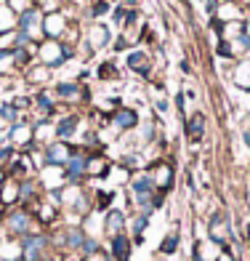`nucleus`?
Segmentation results:
<instances>
[{"label":"nucleus","mask_w":250,"mask_h":261,"mask_svg":"<svg viewBox=\"0 0 250 261\" xmlns=\"http://www.w3.org/2000/svg\"><path fill=\"white\" fill-rule=\"evenodd\" d=\"M0 221H3L8 237H24V234H32V232H40V224L32 219V213H30L24 205L8 208Z\"/></svg>","instance_id":"f257e3e1"},{"label":"nucleus","mask_w":250,"mask_h":261,"mask_svg":"<svg viewBox=\"0 0 250 261\" xmlns=\"http://www.w3.org/2000/svg\"><path fill=\"white\" fill-rule=\"evenodd\" d=\"M72 56H75L72 45L64 43V40H40L38 43V59H40V64L48 67V69L67 64Z\"/></svg>","instance_id":"f03ea898"},{"label":"nucleus","mask_w":250,"mask_h":261,"mask_svg":"<svg viewBox=\"0 0 250 261\" xmlns=\"http://www.w3.org/2000/svg\"><path fill=\"white\" fill-rule=\"evenodd\" d=\"M21 243V261H45V253L51 251V234L45 232H32L19 237Z\"/></svg>","instance_id":"7ed1b4c3"},{"label":"nucleus","mask_w":250,"mask_h":261,"mask_svg":"<svg viewBox=\"0 0 250 261\" xmlns=\"http://www.w3.org/2000/svg\"><path fill=\"white\" fill-rule=\"evenodd\" d=\"M208 240H213L216 245L226 248L229 243H234V227H232V219L226 213H213L208 216Z\"/></svg>","instance_id":"20e7f679"},{"label":"nucleus","mask_w":250,"mask_h":261,"mask_svg":"<svg viewBox=\"0 0 250 261\" xmlns=\"http://www.w3.org/2000/svg\"><path fill=\"white\" fill-rule=\"evenodd\" d=\"M147 173L152 176V181H154V189L162 195H168L171 189H173V181H176V171H173V165L171 163H165V160H154Z\"/></svg>","instance_id":"39448f33"},{"label":"nucleus","mask_w":250,"mask_h":261,"mask_svg":"<svg viewBox=\"0 0 250 261\" xmlns=\"http://www.w3.org/2000/svg\"><path fill=\"white\" fill-rule=\"evenodd\" d=\"M8 141H11V147L19 149V152H30L32 144H35V125L27 123V120H19L16 125H11Z\"/></svg>","instance_id":"423d86ee"},{"label":"nucleus","mask_w":250,"mask_h":261,"mask_svg":"<svg viewBox=\"0 0 250 261\" xmlns=\"http://www.w3.org/2000/svg\"><path fill=\"white\" fill-rule=\"evenodd\" d=\"M16 27L21 32H27L35 43L43 40V11L40 8H32V11H24V14L16 16Z\"/></svg>","instance_id":"0eeeda50"},{"label":"nucleus","mask_w":250,"mask_h":261,"mask_svg":"<svg viewBox=\"0 0 250 261\" xmlns=\"http://www.w3.org/2000/svg\"><path fill=\"white\" fill-rule=\"evenodd\" d=\"M75 144L72 141H51L48 147H43V152H45V163L48 165H59V168H64V165L69 163V158L75 155Z\"/></svg>","instance_id":"6e6552de"},{"label":"nucleus","mask_w":250,"mask_h":261,"mask_svg":"<svg viewBox=\"0 0 250 261\" xmlns=\"http://www.w3.org/2000/svg\"><path fill=\"white\" fill-rule=\"evenodd\" d=\"M64 32H67V19L62 11L43 14V40H62Z\"/></svg>","instance_id":"1a4fd4ad"},{"label":"nucleus","mask_w":250,"mask_h":261,"mask_svg":"<svg viewBox=\"0 0 250 261\" xmlns=\"http://www.w3.org/2000/svg\"><path fill=\"white\" fill-rule=\"evenodd\" d=\"M38 181L43 187V192H56V189H62L64 184H69L64 168H59V165H45L43 171H38Z\"/></svg>","instance_id":"9d476101"},{"label":"nucleus","mask_w":250,"mask_h":261,"mask_svg":"<svg viewBox=\"0 0 250 261\" xmlns=\"http://www.w3.org/2000/svg\"><path fill=\"white\" fill-rule=\"evenodd\" d=\"M86 163H88V152L77 147L75 155L69 158V163L64 165V173H67L69 184H82V179H86Z\"/></svg>","instance_id":"9b49d317"},{"label":"nucleus","mask_w":250,"mask_h":261,"mask_svg":"<svg viewBox=\"0 0 250 261\" xmlns=\"http://www.w3.org/2000/svg\"><path fill=\"white\" fill-rule=\"evenodd\" d=\"M112 173V163L99 152H88V163H86V179L91 181H101Z\"/></svg>","instance_id":"f8f14e48"},{"label":"nucleus","mask_w":250,"mask_h":261,"mask_svg":"<svg viewBox=\"0 0 250 261\" xmlns=\"http://www.w3.org/2000/svg\"><path fill=\"white\" fill-rule=\"evenodd\" d=\"M128 232V216H125V211L120 208H109L104 213V234L109 237H117V234H125Z\"/></svg>","instance_id":"ddd939ff"},{"label":"nucleus","mask_w":250,"mask_h":261,"mask_svg":"<svg viewBox=\"0 0 250 261\" xmlns=\"http://www.w3.org/2000/svg\"><path fill=\"white\" fill-rule=\"evenodd\" d=\"M141 120H138V112L136 110H130V107H120L112 117H109V125L115 128V130H133L136 125H138Z\"/></svg>","instance_id":"4468645a"},{"label":"nucleus","mask_w":250,"mask_h":261,"mask_svg":"<svg viewBox=\"0 0 250 261\" xmlns=\"http://www.w3.org/2000/svg\"><path fill=\"white\" fill-rule=\"evenodd\" d=\"M130 253H133V240H130V234H117L109 240V256L112 261H128Z\"/></svg>","instance_id":"2eb2a0df"},{"label":"nucleus","mask_w":250,"mask_h":261,"mask_svg":"<svg viewBox=\"0 0 250 261\" xmlns=\"http://www.w3.org/2000/svg\"><path fill=\"white\" fill-rule=\"evenodd\" d=\"M0 205H3L6 211L19 205V181L11 179V176H6L3 184H0Z\"/></svg>","instance_id":"dca6fc26"},{"label":"nucleus","mask_w":250,"mask_h":261,"mask_svg":"<svg viewBox=\"0 0 250 261\" xmlns=\"http://www.w3.org/2000/svg\"><path fill=\"white\" fill-rule=\"evenodd\" d=\"M109 40H112V32H109V27H106V24L91 27L88 38H86V43H88V48H91V51H101V48H106V45H109Z\"/></svg>","instance_id":"f3484780"},{"label":"nucleus","mask_w":250,"mask_h":261,"mask_svg":"<svg viewBox=\"0 0 250 261\" xmlns=\"http://www.w3.org/2000/svg\"><path fill=\"white\" fill-rule=\"evenodd\" d=\"M77 128H80V115H64L62 120L56 123V139L59 141H72Z\"/></svg>","instance_id":"a211bd4d"},{"label":"nucleus","mask_w":250,"mask_h":261,"mask_svg":"<svg viewBox=\"0 0 250 261\" xmlns=\"http://www.w3.org/2000/svg\"><path fill=\"white\" fill-rule=\"evenodd\" d=\"M0 261H21L19 237H0Z\"/></svg>","instance_id":"6ab92c4d"},{"label":"nucleus","mask_w":250,"mask_h":261,"mask_svg":"<svg viewBox=\"0 0 250 261\" xmlns=\"http://www.w3.org/2000/svg\"><path fill=\"white\" fill-rule=\"evenodd\" d=\"M125 67L133 69L136 75L147 77V75H149V56H147V51H130V54L125 56Z\"/></svg>","instance_id":"aec40b11"},{"label":"nucleus","mask_w":250,"mask_h":261,"mask_svg":"<svg viewBox=\"0 0 250 261\" xmlns=\"http://www.w3.org/2000/svg\"><path fill=\"white\" fill-rule=\"evenodd\" d=\"M128 227H130V240H133V245H141V243H144V229L149 227V216H147V213H136V216L133 219H130V224H128Z\"/></svg>","instance_id":"412c9836"},{"label":"nucleus","mask_w":250,"mask_h":261,"mask_svg":"<svg viewBox=\"0 0 250 261\" xmlns=\"http://www.w3.org/2000/svg\"><path fill=\"white\" fill-rule=\"evenodd\" d=\"M35 141H38V144H45V147H48L51 141H56V123L38 120V125H35Z\"/></svg>","instance_id":"4be33fe9"},{"label":"nucleus","mask_w":250,"mask_h":261,"mask_svg":"<svg viewBox=\"0 0 250 261\" xmlns=\"http://www.w3.org/2000/svg\"><path fill=\"white\" fill-rule=\"evenodd\" d=\"M186 136L192 139V141H200L202 136H205V115H202V112L189 115V120H186Z\"/></svg>","instance_id":"5701e85b"},{"label":"nucleus","mask_w":250,"mask_h":261,"mask_svg":"<svg viewBox=\"0 0 250 261\" xmlns=\"http://www.w3.org/2000/svg\"><path fill=\"white\" fill-rule=\"evenodd\" d=\"M86 93V88H80V83H59L56 96L62 101H80V96Z\"/></svg>","instance_id":"b1692460"},{"label":"nucleus","mask_w":250,"mask_h":261,"mask_svg":"<svg viewBox=\"0 0 250 261\" xmlns=\"http://www.w3.org/2000/svg\"><path fill=\"white\" fill-rule=\"evenodd\" d=\"M232 80H234V86H240L242 91H250V59L237 62L234 72H232Z\"/></svg>","instance_id":"393cba45"},{"label":"nucleus","mask_w":250,"mask_h":261,"mask_svg":"<svg viewBox=\"0 0 250 261\" xmlns=\"http://www.w3.org/2000/svg\"><path fill=\"white\" fill-rule=\"evenodd\" d=\"M32 104L40 110V120H48V117L53 115V99H51V93H48V91L35 93V96H32Z\"/></svg>","instance_id":"a878e982"},{"label":"nucleus","mask_w":250,"mask_h":261,"mask_svg":"<svg viewBox=\"0 0 250 261\" xmlns=\"http://www.w3.org/2000/svg\"><path fill=\"white\" fill-rule=\"evenodd\" d=\"M178 243H181V232H178V227H173L168 234L162 237L160 243V256H173L178 251Z\"/></svg>","instance_id":"bb28decb"},{"label":"nucleus","mask_w":250,"mask_h":261,"mask_svg":"<svg viewBox=\"0 0 250 261\" xmlns=\"http://www.w3.org/2000/svg\"><path fill=\"white\" fill-rule=\"evenodd\" d=\"M14 69H19L16 48H0V75H11Z\"/></svg>","instance_id":"cd10ccee"},{"label":"nucleus","mask_w":250,"mask_h":261,"mask_svg":"<svg viewBox=\"0 0 250 261\" xmlns=\"http://www.w3.org/2000/svg\"><path fill=\"white\" fill-rule=\"evenodd\" d=\"M218 21V24H226V21H237V19H242L240 16V8H237V3H221V8L216 11V16H213Z\"/></svg>","instance_id":"c85d7f7f"},{"label":"nucleus","mask_w":250,"mask_h":261,"mask_svg":"<svg viewBox=\"0 0 250 261\" xmlns=\"http://www.w3.org/2000/svg\"><path fill=\"white\" fill-rule=\"evenodd\" d=\"M14 27H16V14L8 6H0V38L14 32Z\"/></svg>","instance_id":"c756f323"},{"label":"nucleus","mask_w":250,"mask_h":261,"mask_svg":"<svg viewBox=\"0 0 250 261\" xmlns=\"http://www.w3.org/2000/svg\"><path fill=\"white\" fill-rule=\"evenodd\" d=\"M93 203H96V211L99 213H106L115 203V192L112 189H99V192H93Z\"/></svg>","instance_id":"7c9ffc66"},{"label":"nucleus","mask_w":250,"mask_h":261,"mask_svg":"<svg viewBox=\"0 0 250 261\" xmlns=\"http://www.w3.org/2000/svg\"><path fill=\"white\" fill-rule=\"evenodd\" d=\"M0 120H3V123H11V125H16V123L21 120V112H19L11 101H8V104H0Z\"/></svg>","instance_id":"2f4dec72"},{"label":"nucleus","mask_w":250,"mask_h":261,"mask_svg":"<svg viewBox=\"0 0 250 261\" xmlns=\"http://www.w3.org/2000/svg\"><path fill=\"white\" fill-rule=\"evenodd\" d=\"M216 54H218L221 59H237V56H240V51H237L234 40H218V45H216Z\"/></svg>","instance_id":"473e14b6"},{"label":"nucleus","mask_w":250,"mask_h":261,"mask_svg":"<svg viewBox=\"0 0 250 261\" xmlns=\"http://www.w3.org/2000/svg\"><path fill=\"white\" fill-rule=\"evenodd\" d=\"M8 8L19 16V14H24V11L38 8V3H35V0H8Z\"/></svg>","instance_id":"72a5a7b5"},{"label":"nucleus","mask_w":250,"mask_h":261,"mask_svg":"<svg viewBox=\"0 0 250 261\" xmlns=\"http://www.w3.org/2000/svg\"><path fill=\"white\" fill-rule=\"evenodd\" d=\"M99 251H101V243L96 240V237H86V243H82V248H80V256L88 258V256L99 253Z\"/></svg>","instance_id":"f704fd0d"},{"label":"nucleus","mask_w":250,"mask_h":261,"mask_svg":"<svg viewBox=\"0 0 250 261\" xmlns=\"http://www.w3.org/2000/svg\"><path fill=\"white\" fill-rule=\"evenodd\" d=\"M48 77H51L48 67H32V69H30V75H27V80H30V83H45Z\"/></svg>","instance_id":"c9c22d12"},{"label":"nucleus","mask_w":250,"mask_h":261,"mask_svg":"<svg viewBox=\"0 0 250 261\" xmlns=\"http://www.w3.org/2000/svg\"><path fill=\"white\" fill-rule=\"evenodd\" d=\"M109 0H99V3L96 6H93V11H91V16L93 19H99V16H104V14H109Z\"/></svg>","instance_id":"e433bc0d"},{"label":"nucleus","mask_w":250,"mask_h":261,"mask_svg":"<svg viewBox=\"0 0 250 261\" xmlns=\"http://www.w3.org/2000/svg\"><path fill=\"white\" fill-rule=\"evenodd\" d=\"M99 77H101V80H112V77H115V64H112V62L101 64V67H99Z\"/></svg>","instance_id":"4c0bfd02"},{"label":"nucleus","mask_w":250,"mask_h":261,"mask_svg":"<svg viewBox=\"0 0 250 261\" xmlns=\"http://www.w3.org/2000/svg\"><path fill=\"white\" fill-rule=\"evenodd\" d=\"M216 261H240V256L232 253L229 248H221V253H218V258H216Z\"/></svg>","instance_id":"58836bf2"},{"label":"nucleus","mask_w":250,"mask_h":261,"mask_svg":"<svg viewBox=\"0 0 250 261\" xmlns=\"http://www.w3.org/2000/svg\"><path fill=\"white\" fill-rule=\"evenodd\" d=\"M82 261H112V256H106L104 251H99V253H93V256H88V258H82Z\"/></svg>","instance_id":"ea45409f"},{"label":"nucleus","mask_w":250,"mask_h":261,"mask_svg":"<svg viewBox=\"0 0 250 261\" xmlns=\"http://www.w3.org/2000/svg\"><path fill=\"white\" fill-rule=\"evenodd\" d=\"M176 104H178V110H181V115H186V93H178Z\"/></svg>","instance_id":"a19ab883"},{"label":"nucleus","mask_w":250,"mask_h":261,"mask_svg":"<svg viewBox=\"0 0 250 261\" xmlns=\"http://www.w3.org/2000/svg\"><path fill=\"white\" fill-rule=\"evenodd\" d=\"M125 45H128V38H125V35H120V38H117V43H115V48H117V51H123Z\"/></svg>","instance_id":"79ce46f5"},{"label":"nucleus","mask_w":250,"mask_h":261,"mask_svg":"<svg viewBox=\"0 0 250 261\" xmlns=\"http://www.w3.org/2000/svg\"><path fill=\"white\" fill-rule=\"evenodd\" d=\"M157 110H160V112H168V101L160 99V101H157Z\"/></svg>","instance_id":"37998d69"},{"label":"nucleus","mask_w":250,"mask_h":261,"mask_svg":"<svg viewBox=\"0 0 250 261\" xmlns=\"http://www.w3.org/2000/svg\"><path fill=\"white\" fill-rule=\"evenodd\" d=\"M181 69H184V72H192V64H189L186 59H184V62H181Z\"/></svg>","instance_id":"c03bdc74"},{"label":"nucleus","mask_w":250,"mask_h":261,"mask_svg":"<svg viewBox=\"0 0 250 261\" xmlns=\"http://www.w3.org/2000/svg\"><path fill=\"white\" fill-rule=\"evenodd\" d=\"M123 3H125V6H133V3H136V0H123Z\"/></svg>","instance_id":"a18cd8bd"},{"label":"nucleus","mask_w":250,"mask_h":261,"mask_svg":"<svg viewBox=\"0 0 250 261\" xmlns=\"http://www.w3.org/2000/svg\"><path fill=\"white\" fill-rule=\"evenodd\" d=\"M245 144L250 147V134H245Z\"/></svg>","instance_id":"49530a36"},{"label":"nucleus","mask_w":250,"mask_h":261,"mask_svg":"<svg viewBox=\"0 0 250 261\" xmlns=\"http://www.w3.org/2000/svg\"><path fill=\"white\" fill-rule=\"evenodd\" d=\"M221 3H237V0H221Z\"/></svg>","instance_id":"de8ad7c7"}]
</instances>
